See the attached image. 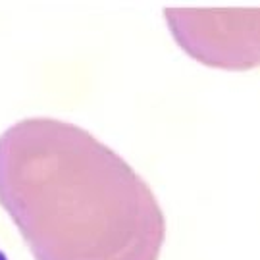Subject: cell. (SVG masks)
<instances>
[{"mask_svg":"<svg viewBox=\"0 0 260 260\" xmlns=\"http://www.w3.org/2000/svg\"><path fill=\"white\" fill-rule=\"evenodd\" d=\"M0 206L35 260H160L150 185L87 129L25 118L0 135Z\"/></svg>","mask_w":260,"mask_h":260,"instance_id":"6da1fadb","label":"cell"},{"mask_svg":"<svg viewBox=\"0 0 260 260\" xmlns=\"http://www.w3.org/2000/svg\"><path fill=\"white\" fill-rule=\"evenodd\" d=\"M176 43L197 62L220 70H252L260 62L258 18L251 8H166Z\"/></svg>","mask_w":260,"mask_h":260,"instance_id":"7a4b0ae2","label":"cell"},{"mask_svg":"<svg viewBox=\"0 0 260 260\" xmlns=\"http://www.w3.org/2000/svg\"><path fill=\"white\" fill-rule=\"evenodd\" d=\"M0 260H8V256L4 254V251H2V249H0Z\"/></svg>","mask_w":260,"mask_h":260,"instance_id":"3957f363","label":"cell"}]
</instances>
